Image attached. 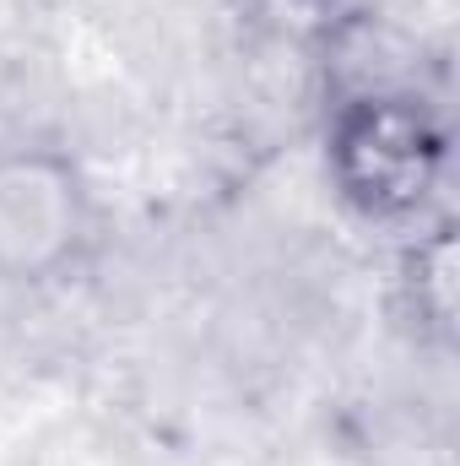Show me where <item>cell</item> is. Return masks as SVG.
<instances>
[{
	"label": "cell",
	"mask_w": 460,
	"mask_h": 466,
	"mask_svg": "<svg viewBox=\"0 0 460 466\" xmlns=\"http://www.w3.org/2000/svg\"><path fill=\"white\" fill-rule=\"evenodd\" d=\"M450 179V125L412 82L342 87L325 119V185L368 228L412 233Z\"/></svg>",
	"instance_id": "cell-1"
},
{
	"label": "cell",
	"mask_w": 460,
	"mask_h": 466,
	"mask_svg": "<svg viewBox=\"0 0 460 466\" xmlns=\"http://www.w3.org/2000/svg\"><path fill=\"white\" fill-rule=\"evenodd\" d=\"M98 244L87 168L49 141L0 147V288H55Z\"/></svg>",
	"instance_id": "cell-2"
},
{
	"label": "cell",
	"mask_w": 460,
	"mask_h": 466,
	"mask_svg": "<svg viewBox=\"0 0 460 466\" xmlns=\"http://www.w3.org/2000/svg\"><path fill=\"white\" fill-rule=\"evenodd\" d=\"M395 309L417 348L450 352L455 348V309H460V249H455V218L434 212L417 223L401 260H395Z\"/></svg>",
	"instance_id": "cell-3"
}]
</instances>
